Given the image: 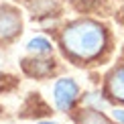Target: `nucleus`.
Segmentation results:
<instances>
[{"mask_svg":"<svg viewBox=\"0 0 124 124\" xmlns=\"http://www.w3.org/2000/svg\"><path fill=\"white\" fill-rule=\"evenodd\" d=\"M63 47L77 59H94L106 47V31L94 20H77L63 31Z\"/></svg>","mask_w":124,"mask_h":124,"instance_id":"f257e3e1","label":"nucleus"},{"mask_svg":"<svg viewBox=\"0 0 124 124\" xmlns=\"http://www.w3.org/2000/svg\"><path fill=\"white\" fill-rule=\"evenodd\" d=\"M77 96H79V87H77V84L73 79H69V77L57 79V84L53 87V100H55V106L61 112L71 110V106L75 104Z\"/></svg>","mask_w":124,"mask_h":124,"instance_id":"f03ea898","label":"nucleus"},{"mask_svg":"<svg viewBox=\"0 0 124 124\" xmlns=\"http://www.w3.org/2000/svg\"><path fill=\"white\" fill-rule=\"evenodd\" d=\"M20 31V18L16 12L0 10V39H10Z\"/></svg>","mask_w":124,"mask_h":124,"instance_id":"7ed1b4c3","label":"nucleus"},{"mask_svg":"<svg viewBox=\"0 0 124 124\" xmlns=\"http://www.w3.org/2000/svg\"><path fill=\"white\" fill-rule=\"evenodd\" d=\"M108 92L114 100L124 102V67H118L108 77Z\"/></svg>","mask_w":124,"mask_h":124,"instance_id":"20e7f679","label":"nucleus"},{"mask_svg":"<svg viewBox=\"0 0 124 124\" xmlns=\"http://www.w3.org/2000/svg\"><path fill=\"white\" fill-rule=\"evenodd\" d=\"M24 69H27L29 75L43 77V75L51 73V69H53V61H49V59H33V61H24Z\"/></svg>","mask_w":124,"mask_h":124,"instance_id":"39448f33","label":"nucleus"},{"mask_svg":"<svg viewBox=\"0 0 124 124\" xmlns=\"http://www.w3.org/2000/svg\"><path fill=\"white\" fill-rule=\"evenodd\" d=\"M27 51H31V53H35V55H47V53L53 51V45H51L45 37H35V39H31L27 43Z\"/></svg>","mask_w":124,"mask_h":124,"instance_id":"423d86ee","label":"nucleus"},{"mask_svg":"<svg viewBox=\"0 0 124 124\" xmlns=\"http://www.w3.org/2000/svg\"><path fill=\"white\" fill-rule=\"evenodd\" d=\"M79 124H112V122L98 110H85L79 116Z\"/></svg>","mask_w":124,"mask_h":124,"instance_id":"0eeeda50","label":"nucleus"},{"mask_svg":"<svg viewBox=\"0 0 124 124\" xmlns=\"http://www.w3.org/2000/svg\"><path fill=\"white\" fill-rule=\"evenodd\" d=\"M85 102H87V104H94L96 108H104V106H106V102L102 100L98 94H87V96H85Z\"/></svg>","mask_w":124,"mask_h":124,"instance_id":"6e6552de","label":"nucleus"},{"mask_svg":"<svg viewBox=\"0 0 124 124\" xmlns=\"http://www.w3.org/2000/svg\"><path fill=\"white\" fill-rule=\"evenodd\" d=\"M114 118H116V122L124 124V110H114Z\"/></svg>","mask_w":124,"mask_h":124,"instance_id":"1a4fd4ad","label":"nucleus"},{"mask_svg":"<svg viewBox=\"0 0 124 124\" xmlns=\"http://www.w3.org/2000/svg\"><path fill=\"white\" fill-rule=\"evenodd\" d=\"M39 124H57V122H49V120H47V122H39Z\"/></svg>","mask_w":124,"mask_h":124,"instance_id":"9d476101","label":"nucleus"}]
</instances>
